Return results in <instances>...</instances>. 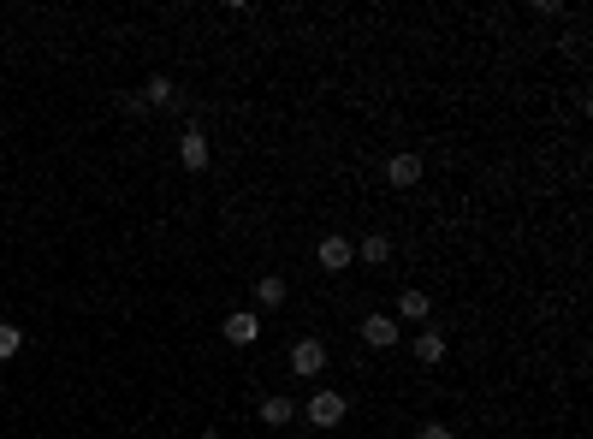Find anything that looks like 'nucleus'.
Returning a JSON list of instances; mask_svg holds the SVG:
<instances>
[{
    "label": "nucleus",
    "mask_w": 593,
    "mask_h": 439,
    "mask_svg": "<svg viewBox=\"0 0 593 439\" xmlns=\"http://www.w3.org/2000/svg\"><path fill=\"white\" fill-rule=\"evenodd\" d=\"M18 344H24V333H18L13 321H0V362H6V356H18Z\"/></svg>",
    "instance_id": "ddd939ff"
},
{
    "label": "nucleus",
    "mask_w": 593,
    "mask_h": 439,
    "mask_svg": "<svg viewBox=\"0 0 593 439\" xmlns=\"http://www.w3.org/2000/svg\"><path fill=\"white\" fill-rule=\"evenodd\" d=\"M415 439H457V434H452V427H445V422H427V427H422V434H415Z\"/></svg>",
    "instance_id": "2eb2a0df"
},
{
    "label": "nucleus",
    "mask_w": 593,
    "mask_h": 439,
    "mask_svg": "<svg viewBox=\"0 0 593 439\" xmlns=\"http://www.w3.org/2000/svg\"><path fill=\"white\" fill-rule=\"evenodd\" d=\"M255 303H261V309H279V303H285V279H279V273H268V279L255 285Z\"/></svg>",
    "instance_id": "1a4fd4ad"
},
{
    "label": "nucleus",
    "mask_w": 593,
    "mask_h": 439,
    "mask_svg": "<svg viewBox=\"0 0 593 439\" xmlns=\"http://www.w3.org/2000/svg\"><path fill=\"white\" fill-rule=\"evenodd\" d=\"M255 339H261V321H255V315H226V344L250 351Z\"/></svg>",
    "instance_id": "39448f33"
},
{
    "label": "nucleus",
    "mask_w": 593,
    "mask_h": 439,
    "mask_svg": "<svg viewBox=\"0 0 593 439\" xmlns=\"http://www.w3.org/2000/svg\"><path fill=\"white\" fill-rule=\"evenodd\" d=\"M137 101H142V107H172V101H178V96H172V78H149Z\"/></svg>",
    "instance_id": "6e6552de"
},
{
    "label": "nucleus",
    "mask_w": 593,
    "mask_h": 439,
    "mask_svg": "<svg viewBox=\"0 0 593 439\" xmlns=\"http://www.w3.org/2000/svg\"><path fill=\"white\" fill-rule=\"evenodd\" d=\"M356 255H362V261H386L392 243H386V238H362V243H356Z\"/></svg>",
    "instance_id": "4468645a"
},
{
    "label": "nucleus",
    "mask_w": 593,
    "mask_h": 439,
    "mask_svg": "<svg viewBox=\"0 0 593 439\" xmlns=\"http://www.w3.org/2000/svg\"><path fill=\"white\" fill-rule=\"evenodd\" d=\"M291 398H268V404H261V422H268V427H285V422H291Z\"/></svg>",
    "instance_id": "9b49d317"
},
{
    "label": "nucleus",
    "mask_w": 593,
    "mask_h": 439,
    "mask_svg": "<svg viewBox=\"0 0 593 439\" xmlns=\"http://www.w3.org/2000/svg\"><path fill=\"white\" fill-rule=\"evenodd\" d=\"M178 160H184L190 172H202V167H208V137H202L196 125L184 131V142H178Z\"/></svg>",
    "instance_id": "423d86ee"
},
{
    "label": "nucleus",
    "mask_w": 593,
    "mask_h": 439,
    "mask_svg": "<svg viewBox=\"0 0 593 439\" xmlns=\"http://www.w3.org/2000/svg\"><path fill=\"white\" fill-rule=\"evenodd\" d=\"M291 369L296 374H321L326 369V344L321 339H296L291 344Z\"/></svg>",
    "instance_id": "f257e3e1"
},
{
    "label": "nucleus",
    "mask_w": 593,
    "mask_h": 439,
    "mask_svg": "<svg viewBox=\"0 0 593 439\" xmlns=\"http://www.w3.org/2000/svg\"><path fill=\"white\" fill-rule=\"evenodd\" d=\"M415 356H422V362H439V356H445V339H439V333H415Z\"/></svg>",
    "instance_id": "f8f14e48"
},
{
    "label": "nucleus",
    "mask_w": 593,
    "mask_h": 439,
    "mask_svg": "<svg viewBox=\"0 0 593 439\" xmlns=\"http://www.w3.org/2000/svg\"><path fill=\"white\" fill-rule=\"evenodd\" d=\"M362 339L374 344V351H386V344H397V321H392V315H368V321H362Z\"/></svg>",
    "instance_id": "0eeeda50"
},
{
    "label": "nucleus",
    "mask_w": 593,
    "mask_h": 439,
    "mask_svg": "<svg viewBox=\"0 0 593 439\" xmlns=\"http://www.w3.org/2000/svg\"><path fill=\"white\" fill-rule=\"evenodd\" d=\"M427 309H433L427 291H404V297H397V315H404V321H427Z\"/></svg>",
    "instance_id": "9d476101"
},
{
    "label": "nucleus",
    "mask_w": 593,
    "mask_h": 439,
    "mask_svg": "<svg viewBox=\"0 0 593 439\" xmlns=\"http://www.w3.org/2000/svg\"><path fill=\"white\" fill-rule=\"evenodd\" d=\"M309 422L315 427H339L344 422V398L339 392H315L309 398Z\"/></svg>",
    "instance_id": "f03ea898"
},
{
    "label": "nucleus",
    "mask_w": 593,
    "mask_h": 439,
    "mask_svg": "<svg viewBox=\"0 0 593 439\" xmlns=\"http://www.w3.org/2000/svg\"><path fill=\"white\" fill-rule=\"evenodd\" d=\"M356 261V243L351 238H321V268L326 273H344Z\"/></svg>",
    "instance_id": "20e7f679"
},
{
    "label": "nucleus",
    "mask_w": 593,
    "mask_h": 439,
    "mask_svg": "<svg viewBox=\"0 0 593 439\" xmlns=\"http://www.w3.org/2000/svg\"><path fill=\"white\" fill-rule=\"evenodd\" d=\"M415 178H422V155H392L386 160V185L392 190H410Z\"/></svg>",
    "instance_id": "7ed1b4c3"
}]
</instances>
